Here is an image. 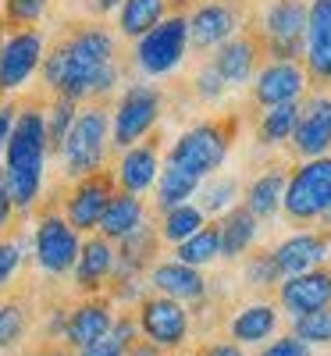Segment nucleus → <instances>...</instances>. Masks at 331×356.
Returning <instances> with one entry per match:
<instances>
[{
	"mask_svg": "<svg viewBox=\"0 0 331 356\" xmlns=\"http://www.w3.org/2000/svg\"><path fill=\"white\" fill-rule=\"evenodd\" d=\"M243 282L253 285V289H275V285L282 282V271H278L275 257H271V250H264V253H250V257H246Z\"/></svg>",
	"mask_w": 331,
	"mask_h": 356,
	"instance_id": "c9c22d12",
	"label": "nucleus"
},
{
	"mask_svg": "<svg viewBox=\"0 0 331 356\" xmlns=\"http://www.w3.org/2000/svg\"><path fill=\"white\" fill-rule=\"evenodd\" d=\"M307 72L292 61H267L253 75V100L260 107H278V104H299L307 93Z\"/></svg>",
	"mask_w": 331,
	"mask_h": 356,
	"instance_id": "dca6fc26",
	"label": "nucleus"
},
{
	"mask_svg": "<svg viewBox=\"0 0 331 356\" xmlns=\"http://www.w3.org/2000/svg\"><path fill=\"white\" fill-rule=\"evenodd\" d=\"M193 89H196V97H200V100H207V104H221V100H225V93H228L225 79L214 72V65H210V61H207V65L196 72Z\"/></svg>",
	"mask_w": 331,
	"mask_h": 356,
	"instance_id": "58836bf2",
	"label": "nucleus"
},
{
	"mask_svg": "<svg viewBox=\"0 0 331 356\" xmlns=\"http://www.w3.org/2000/svg\"><path fill=\"white\" fill-rule=\"evenodd\" d=\"M221 257V239H218V225H203L196 235H189L186 243L175 246V260L178 264H189V267H207Z\"/></svg>",
	"mask_w": 331,
	"mask_h": 356,
	"instance_id": "7c9ffc66",
	"label": "nucleus"
},
{
	"mask_svg": "<svg viewBox=\"0 0 331 356\" xmlns=\"http://www.w3.org/2000/svg\"><path fill=\"white\" fill-rule=\"evenodd\" d=\"M196 196H200L196 207H200L203 214L225 218L228 211H235V207H239V196H243V189H239V178H235V175H210L207 182H200Z\"/></svg>",
	"mask_w": 331,
	"mask_h": 356,
	"instance_id": "c85d7f7f",
	"label": "nucleus"
},
{
	"mask_svg": "<svg viewBox=\"0 0 331 356\" xmlns=\"http://www.w3.org/2000/svg\"><path fill=\"white\" fill-rule=\"evenodd\" d=\"M43 33L40 29H15L4 36L0 47V93H18V89L36 75L43 65Z\"/></svg>",
	"mask_w": 331,
	"mask_h": 356,
	"instance_id": "9b49d317",
	"label": "nucleus"
},
{
	"mask_svg": "<svg viewBox=\"0 0 331 356\" xmlns=\"http://www.w3.org/2000/svg\"><path fill=\"white\" fill-rule=\"evenodd\" d=\"M111 324H114V310H111L107 300H100V296H97V300L79 303V307L65 317L61 339H65L68 346H75V349H86V346H93V342L107 339Z\"/></svg>",
	"mask_w": 331,
	"mask_h": 356,
	"instance_id": "aec40b11",
	"label": "nucleus"
},
{
	"mask_svg": "<svg viewBox=\"0 0 331 356\" xmlns=\"http://www.w3.org/2000/svg\"><path fill=\"white\" fill-rule=\"evenodd\" d=\"M161 107H164V97H161L157 86L132 82L125 93H122V100H118L114 114H111V143L118 146V150L136 146L150 129L157 125Z\"/></svg>",
	"mask_w": 331,
	"mask_h": 356,
	"instance_id": "0eeeda50",
	"label": "nucleus"
},
{
	"mask_svg": "<svg viewBox=\"0 0 331 356\" xmlns=\"http://www.w3.org/2000/svg\"><path fill=\"white\" fill-rule=\"evenodd\" d=\"M292 335L310 349L314 346H331V307L303 314V317H292Z\"/></svg>",
	"mask_w": 331,
	"mask_h": 356,
	"instance_id": "f704fd0d",
	"label": "nucleus"
},
{
	"mask_svg": "<svg viewBox=\"0 0 331 356\" xmlns=\"http://www.w3.org/2000/svg\"><path fill=\"white\" fill-rule=\"evenodd\" d=\"M161 175V157H157V146L150 143H136L122 154L114 168V182L122 186V193H132V196H143L146 189H154Z\"/></svg>",
	"mask_w": 331,
	"mask_h": 356,
	"instance_id": "4be33fe9",
	"label": "nucleus"
},
{
	"mask_svg": "<svg viewBox=\"0 0 331 356\" xmlns=\"http://www.w3.org/2000/svg\"><path fill=\"white\" fill-rule=\"evenodd\" d=\"M29 317L22 303H0V349H15L25 339Z\"/></svg>",
	"mask_w": 331,
	"mask_h": 356,
	"instance_id": "e433bc0d",
	"label": "nucleus"
},
{
	"mask_svg": "<svg viewBox=\"0 0 331 356\" xmlns=\"http://www.w3.org/2000/svg\"><path fill=\"white\" fill-rule=\"evenodd\" d=\"M186 50H189V25L186 15H168L161 18L146 36L136 40V65L143 75H171L178 65L186 61Z\"/></svg>",
	"mask_w": 331,
	"mask_h": 356,
	"instance_id": "423d86ee",
	"label": "nucleus"
},
{
	"mask_svg": "<svg viewBox=\"0 0 331 356\" xmlns=\"http://www.w3.org/2000/svg\"><path fill=\"white\" fill-rule=\"evenodd\" d=\"M218 239H221V260H239V257H246L257 246L260 221L246 211L243 203H239L235 211H228L218 221Z\"/></svg>",
	"mask_w": 331,
	"mask_h": 356,
	"instance_id": "a878e982",
	"label": "nucleus"
},
{
	"mask_svg": "<svg viewBox=\"0 0 331 356\" xmlns=\"http://www.w3.org/2000/svg\"><path fill=\"white\" fill-rule=\"evenodd\" d=\"M125 356H161V349H154L150 342H143V339H136L129 349H125Z\"/></svg>",
	"mask_w": 331,
	"mask_h": 356,
	"instance_id": "49530a36",
	"label": "nucleus"
},
{
	"mask_svg": "<svg viewBox=\"0 0 331 356\" xmlns=\"http://www.w3.org/2000/svg\"><path fill=\"white\" fill-rule=\"evenodd\" d=\"M111 196H114V178L111 175L97 171L89 178H79L75 189L65 200V221L75 232H97L100 214H104V207H107Z\"/></svg>",
	"mask_w": 331,
	"mask_h": 356,
	"instance_id": "4468645a",
	"label": "nucleus"
},
{
	"mask_svg": "<svg viewBox=\"0 0 331 356\" xmlns=\"http://www.w3.org/2000/svg\"><path fill=\"white\" fill-rule=\"evenodd\" d=\"M107 146H111V114L93 104V107H82L75 114V122L61 143V164L68 178H89L97 175L107 161Z\"/></svg>",
	"mask_w": 331,
	"mask_h": 356,
	"instance_id": "7ed1b4c3",
	"label": "nucleus"
},
{
	"mask_svg": "<svg viewBox=\"0 0 331 356\" xmlns=\"http://www.w3.org/2000/svg\"><path fill=\"white\" fill-rule=\"evenodd\" d=\"M296 114L299 104H278V107H264L260 122H257V136L264 146H282L289 143L292 129H296Z\"/></svg>",
	"mask_w": 331,
	"mask_h": 356,
	"instance_id": "473e14b6",
	"label": "nucleus"
},
{
	"mask_svg": "<svg viewBox=\"0 0 331 356\" xmlns=\"http://www.w3.org/2000/svg\"><path fill=\"white\" fill-rule=\"evenodd\" d=\"M278 307L289 317H303L331 307V267H317L307 275H292L278 282Z\"/></svg>",
	"mask_w": 331,
	"mask_h": 356,
	"instance_id": "2eb2a0df",
	"label": "nucleus"
},
{
	"mask_svg": "<svg viewBox=\"0 0 331 356\" xmlns=\"http://www.w3.org/2000/svg\"><path fill=\"white\" fill-rule=\"evenodd\" d=\"M278 324H282V314L275 303H246V307H239L235 317L228 321V335L235 346H264L275 339L278 332Z\"/></svg>",
	"mask_w": 331,
	"mask_h": 356,
	"instance_id": "412c9836",
	"label": "nucleus"
},
{
	"mask_svg": "<svg viewBox=\"0 0 331 356\" xmlns=\"http://www.w3.org/2000/svg\"><path fill=\"white\" fill-rule=\"evenodd\" d=\"M11 214H15V207H11V196H8V186H4V171H0V232L8 228Z\"/></svg>",
	"mask_w": 331,
	"mask_h": 356,
	"instance_id": "a18cd8bd",
	"label": "nucleus"
},
{
	"mask_svg": "<svg viewBox=\"0 0 331 356\" xmlns=\"http://www.w3.org/2000/svg\"><path fill=\"white\" fill-rule=\"evenodd\" d=\"M15 114H18L15 104H0V154H4V146H8V136H11V125H15Z\"/></svg>",
	"mask_w": 331,
	"mask_h": 356,
	"instance_id": "37998d69",
	"label": "nucleus"
},
{
	"mask_svg": "<svg viewBox=\"0 0 331 356\" xmlns=\"http://www.w3.org/2000/svg\"><path fill=\"white\" fill-rule=\"evenodd\" d=\"M143 225H150L146 221V203L139 196H132V193L118 189L107 200V207H104L97 232H100V239H107V243H122V239H129L132 232H139Z\"/></svg>",
	"mask_w": 331,
	"mask_h": 356,
	"instance_id": "5701e85b",
	"label": "nucleus"
},
{
	"mask_svg": "<svg viewBox=\"0 0 331 356\" xmlns=\"http://www.w3.org/2000/svg\"><path fill=\"white\" fill-rule=\"evenodd\" d=\"M47 15V0H4V18L18 29H33Z\"/></svg>",
	"mask_w": 331,
	"mask_h": 356,
	"instance_id": "4c0bfd02",
	"label": "nucleus"
},
{
	"mask_svg": "<svg viewBox=\"0 0 331 356\" xmlns=\"http://www.w3.org/2000/svg\"><path fill=\"white\" fill-rule=\"evenodd\" d=\"M161 18H168V0H122L118 8V29L129 40L146 36Z\"/></svg>",
	"mask_w": 331,
	"mask_h": 356,
	"instance_id": "cd10ccee",
	"label": "nucleus"
},
{
	"mask_svg": "<svg viewBox=\"0 0 331 356\" xmlns=\"http://www.w3.org/2000/svg\"><path fill=\"white\" fill-rule=\"evenodd\" d=\"M0 47H4V33H0Z\"/></svg>",
	"mask_w": 331,
	"mask_h": 356,
	"instance_id": "3c124183",
	"label": "nucleus"
},
{
	"mask_svg": "<svg viewBox=\"0 0 331 356\" xmlns=\"http://www.w3.org/2000/svg\"><path fill=\"white\" fill-rule=\"evenodd\" d=\"M257 356H310V346H303V342L289 332V335H278V339L264 342Z\"/></svg>",
	"mask_w": 331,
	"mask_h": 356,
	"instance_id": "a19ab883",
	"label": "nucleus"
},
{
	"mask_svg": "<svg viewBox=\"0 0 331 356\" xmlns=\"http://www.w3.org/2000/svg\"><path fill=\"white\" fill-rule=\"evenodd\" d=\"M257 57H260V47L257 40H246V36H232L228 43L218 47L214 54V72L225 79V86H246L253 75H257Z\"/></svg>",
	"mask_w": 331,
	"mask_h": 356,
	"instance_id": "393cba45",
	"label": "nucleus"
},
{
	"mask_svg": "<svg viewBox=\"0 0 331 356\" xmlns=\"http://www.w3.org/2000/svg\"><path fill=\"white\" fill-rule=\"evenodd\" d=\"M307 36V0H271L264 11V40L271 61H292L303 57Z\"/></svg>",
	"mask_w": 331,
	"mask_h": 356,
	"instance_id": "1a4fd4ad",
	"label": "nucleus"
},
{
	"mask_svg": "<svg viewBox=\"0 0 331 356\" xmlns=\"http://www.w3.org/2000/svg\"><path fill=\"white\" fill-rule=\"evenodd\" d=\"M43 82L57 97L72 104L86 97H107L118 86V65H114V36L100 25H86L57 43L50 54H43Z\"/></svg>",
	"mask_w": 331,
	"mask_h": 356,
	"instance_id": "f257e3e1",
	"label": "nucleus"
},
{
	"mask_svg": "<svg viewBox=\"0 0 331 356\" xmlns=\"http://www.w3.org/2000/svg\"><path fill=\"white\" fill-rule=\"evenodd\" d=\"M47 125L40 107H18L15 125L4 146V186L15 211H33L43 193V168H47Z\"/></svg>",
	"mask_w": 331,
	"mask_h": 356,
	"instance_id": "f03ea898",
	"label": "nucleus"
},
{
	"mask_svg": "<svg viewBox=\"0 0 331 356\" xmlns=\"http://www.w3.org/2000/svg\"><path fill=\"white\" fill-rule=\"evenodd\" d=\"M228 146H232V129L225 122H200L171 143L164 164H171L182 175L203 182V178L218 175V168H225Z\"/></svg>",
	"mask_w": 331,
	"mask_h": 356,
	"instance_id": "20e7f679",
	"label": "nucleus"
},
{
	"mask_svg": "<svg viewBox=\"0 0 331 356\" xmlns=\"http://www.w3.org/2000/svg\"><path fill=\"white\" fill-rule=\"evenodd\" d=\"M146 285L154 289L157 296H168L175 303H200L207 300V278L203 271L178 260H157L146 275Z\"/></svg>",
	"mask_w": 331,
	"mask_h": 356,
	"instance_id": "a211bd4d",
	"label": "nucleus"
},
{
	"mask_svg": "<svg viewBox=\"0 0 331 356\" xmlns=\"http://www.w3.org/2000/svg\"><path fill=\"white\" fill-rule=\"evenodd\" d=\"M200 356H246V349L235 346V342H210Z\"/></svg>",
	"mask_w": 331,
	"mask_h": 356,
	"instance_id": "c03bdc74",
	"label": "nucleus"
},
{
	"mask_svg": "<svg viewBox=\"0 0 331 356\" xmlns=\"http://www.w3.org/2000/svg\"><path fill=\"white\" fill-rule=\"evenodd\" d=\"M321 221H324V225H328V228H331V207H328V211H324V214H321Z\"/></svg>",
	"mask_w": 331,
	"mask_h": 356,
	"instance_id": "8fccbe9b",
	"label": "nucleus"
},
{
	"mask_svg": "<svg viewBox=\"0 0 331 356\" xmlns=\"http://www.w3.org/2000/svg\"><path fill=\"white\" fill-rule=\"evenodd\" d=\"M186 25H189V43H193L196 50H210V47H221V43H228V40L235 36L239 15H235V8L214 0V4L196 8V11L186 18Z\"/></svg>",
	"mask_w": 331,
	"mask_h": 356,
	"instance_id": "6ab92c4d",
	"label": "nucleus"
},
{
	"mask_svg": "<svg viewBox=\"0 0 331 356\" xmlns=\"http://www.w3.org/2000/svg\"><path fill=\"white\" fill-rule=\"evenodd\" d=\"M307 79L331 82V0H310L307 4Z\"/></svg>",
	"mask_w": 331,
	"mask_h": 356,
	"instance_id": "f3484780",
	"label": "nucleus"
},
{
	"mask_svg": "<svg viewBox=\"0 0 331 356\" xmlns=\"http://www.w3.org/2000/svg\"><path fill=\"white\" fill-rule=\"evenodd\" d=\"M285 178L289 171L285 168H267L260 171L253 182L246 186V196H243V207L257 218V221H267L282 214V196H285Z\"/></svg>",
	"mask_w": 331,
	"mask_h": 356,
	"instance_id": "bb28decb",
	"label": "nucleus"
},
{
	"mask_svg": "<svg viewBox=\"0 0 331 356\" xmlns=\"http://www.w3.org/2000/svg\"><path fill=\"white\" fill-rule=\"evenodd\" d=\"M271 257H275L282 278L317 271V267L331 260V235L328 232H292L289 239H282L271 250Z\"/></svg>",
	"mask_w": 331,
	"mask_h": 356,
	"instance_id": "ddd939ff",
	"label": "nucleus"
},
{
	"mask_svg": "<svg viewBox=\"0 0 331 356\" xmlns=\"http://www.w3.org/2000/svg\"><path fill=\"white\" fill-rule=\"evenodd\" d=\"M22 260H25L22 239H0V289L15 282V275L22 271Z\"/></svg>",
	"mask_w": 331,
	"mask_h": 356,
	"instance_id": "ea45409f",
	"label": "nucleus"
},
{
	"mask_svg": "<svg viewBox=\"0 0 331 356\" xmlns=\"http://www.w3.org/2000/svg\"><path fill=\"white\" fill-rule=\"evenodd\" d=\"M203 225H207V214L200 211L196 203L171 207V211H164V218H161V239H168L171 246H178V243H186L189 235H196Z\"/></svg>",
	"mask_w": 331,
	"mask_h": 356,
	"instance_id": "2f4dec72",
	"label": "nucleus"
},
{
	"mask_svg": "<svg viewBox=\"0 0 331 356\" xmlns=\"http://www.w3.org/2000/svg\"><path fill=\"white\" fill-rule=\"evenodd\" d=\"M75 114H79V104H72V100H65V97H57V100L50 104V111H43L47 150H50V154L61 150V143H65V136H68V129H72V122H75Z\"/></svg>",
	"mask_w": 331,
	"mask_h": 356,
	"instance_id": "72a5a7b5",
	"label": "nucleus"
},
{
	"mask_svg": "<svg viewBox=\"0 0 331 356\" xmlns=\"http://www.w3.org/2000/svg\"><path fill=\"white\" fill-rule=\"evenodd\" d=\"M89 8H93L97 15H107L114 8H122V0H89Z\"/></svg>",
	"mask_w": 331,
	"mask_h": 356,
	"instance_id": "de8ad7c7",
	"label": "nucleus"
},
{
	"mask_svg": "<svg viewBox=\"0 0 331 356\" xmlns=\"http://www.w3.org/2000/svg\"><path fill=\"white\" fill-rule=\"evenodd\" d=\"M79 356H125V349L118 346L114 339H100V342H93V346L79 349Z\"/></svg>",
	"mask_w": 331,
	"mask_h": 356,
	"instance_id": "79ce46f5",
	"label": "nucleus"
},
{
	"mask_svg": "<svg viewBox=\"0 0 331 356\" xmlns=\"http://www.w3.org/2000/svg\"><path fill=\"white\" fill-rule=\"evenodd\" d=\"M136 328L143 335V342H150L154 349H182L189 332H193V317L186 303H175L168 296H146L136 314Z\"/></svg>",
	"mask_w": 331,
	"mask_h": 356,
	"instance_id": "6e6552de",
	"label": "nucleus"
},
{
	"mask_svg": "<svg viewBox=\"0 0 331 356\" xmlns=\"http://www.w3.org/2000/svg\"><path fill=\"white\" fill-rule=\"evenodd\" d=\"M154 189H157V196H154L157 211H171V207L193 203V196H196L200 182H196V178H189V175H182L178 168L164 164V168H161V175H157V182H154Z\"/></svg>",
	"mask_w": 331,
	"mask_h": 356,
	"instance_id": "c756f323",
	"label": "nucleus"
},
{
	"mask_svg": "<svg viewBox=\"0 0 331 356\" xmlns=\"http://www.w3.org/2000/svg\"><path fill=\"white\" fill-rule=\"evenodd\" d=\"M75 285L82 292H100L111 278H114V246L100 235L86 239L79 246V257H75Z\"/></svg>",
	"mask_w": 331,
	"mask_h": 356,
	"instance_id": "b1692460",
	"label": "nucleus"
},
{
	"mask_svg": "<svg viewBox=\"0 0 331 356\" xmlns=\"http://www.w3.org/2000/svg\"><path fill=\"white\" fill-rule=\"evenodd\" d=\"M36 356H68L65 349H43V353H36Z\"/></svg>",
	"mask_w": 331,
	"mask_h": 356,
	"instance_id": "09e8293b",
	"label": "nucleus"
},
{
	"mask_svg": "<svg viewBox=\"0 0 331 356\" xmlns=\"http://www.w3.org/2000/svg\"><path fill=\"white\" fill-rule=\"evenodd\" d=\"M79 232L65 221V214H43L36 232H33V253H36V264L43 267L47 275H65L75 267V257H79Z\"/></svg>",
	"mask_w": 331,
	"mask_h": 356,
	"instance_id": "9d476101",
	"label": "nucleus"
},
{
	"mask_svg": "<svg viewBox=\"0 0 331 356\" xmlns=\"http://www.w3.org/2000/svg\"><path fill=\"white\" fill-rule=\"evenodd\" d=\"M289 143L303 161L331 154V97L328 93H317L307 104H299L296 129H292Z\"/></svg>",
	"mask_w": 331,
	"mask_h": 356,
	"instance_id": "f8f14e48",
	"label": "nucleus"
},
{
	"mask_svg": "<svg viewBox=\"0 0 331 356\" xmlns=\"http://www.w3.org/2000/svg\"><path fill=\"white\" fill-rule=\"evenodd\" d=\"M331 207V154L299 161V168L285 178V196H282V214L296 225L321 221V214Z\"/></svg>",
	"mask_w": 331,
	"mask_h": 356,
	"instance_id": "39448f33",
	"label": "nucleus"
}]
</instances>
